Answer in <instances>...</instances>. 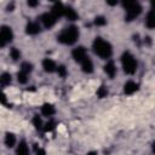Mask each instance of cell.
Listing matches in <instances>:
<instances>
[{
  "label": "cell",
  "instance_id": "obj_18",
  "mask_svg": "<svg viewBox=\"0 0 155 155\" xmlns=\"http://www.w3.org/2000/svg\"><path fill=\"white\" fill-rule=\"evenodd\" d=\"M16 154L17 155H28L29 154V149H28V145L24 140L19 142L18 147H17V150H16Z\"/></svg>",
  "mask_w": 155,
  "mask_h": 155
},
{
  "label": "cell",
  "instance_id": "obj_10",
  "mask_svg": "<svg viewBox=\"0 0 155 155\" xmlns=\"http://www.w3.org/2000/svg\"><path fill=\"white\" fill-rule=\"evenodd\" d=\"M42 68L46 73H53V71H56L57 65H56L54 61H52L51 58H45L42 61Z\"/></svg>",
  "mask_w": 155,
  "mask_h": 155
},
{
  "label": "cell",
  "instance_id": "obj_31",
  "mask_svg": "<svg viewBox=\"0 0 155 155\" xmlns=\"http://www.w3.org/2000/svg\"><path fill=\"white\" fill-rule=\"evenodd\" d=\"M13 8H15V4L13 2H11V4L7 5V11H13Z\"/></svg>",
  "mask_w": 155,
  "mask_h": 155
},
{
  "label": "cell",
  "instance_id": "obj_21",
  "mask_svg": "<svg viewBox=\"0 0 155 155\" xmlns=\"http://www.w3.org/2000/svg\"><path fill=\"white\" fill-rule=\"evenodd\" d=\"M33 125L36 130H41L42 128V121H41V117L39 115H34L33 117Z\"/></svg>",
  "mask_w": 155,
  "mask_h": 155
},
{
  "label": "cell",
  "instance_id": "obj_17",
  "mask_svg": "<svg viewBox=\"0 0 155 155\" xmlns=\"http://www.w3.org/2000/svg\"><path fill=\"white\" fill-rule=\"evenodd\" d=\"M5 144L7 148H12L16 144V136L12 132H7L5 134Z\"/></svg>",
  "mask_w": 155,
  "mask_h": 155
},
{
  "label": "cell",
  "instance_id": "obj_7",
  "mask_svg": "<svg viewBox=\"0 0 155 155\" xmlns=\"http://www.w3.org/2000/svg\"><path fill=\"white\" fill-rule=\"evenodd\" d=\"M40 19H41V22H42V24H44V27L45 28H52L53 25H54V23H56V21H57V18H54L52 15H51V12H46V13H42L41 15V17H40Z\"/></svg>",
  "mask_w": 155,
  "mask_h": 155
},
{
  "label": "cell",
  "instance_id": "obj_9",
  "mask_svg": "<svg viewBox=\"0 0 155 155\" xmlns=\"http://www.w3.org/2000/svg\"><path fill=\"white\" fill-rule=\"evenodd\" d=\"M40 30H41V28L38 22H29L25 25V33L29 35H36L40 33Z\"/></svg>",
  "mask_w": 155,
  "mask_h": 155
},
{
  "label": "cell",
  "instance_id": "obj_22",
  "mask_svg": "<svg viewBox=\"0 0 155 155\" xmlns=\"http://www.w3.org/2000/svg\"><path fill=\"white\" fill-rule=\"evenodd\" d=\"M28 74H25V73H23V71H18L17 73V80H18V82L19 84H25L27 81H28Z\"/></svg>",
  "mask_w": 155,
  "mask_h": 155
},
{
  "label": "cell",
  "instance_id": "obj_1",
  "mask_svg": "<svg viewBox=\"0 0 155 155\" xmlns=\"http://www.w3.org/2000/svg\"><path fill=\"white\" fill-rule=\"evenodd\" d=\"M79 28L75 27V25H69L67 28H64L59 35L57 36L58 41L61 44H64V45H73L76 42V40L79 39Z\"/></svg>",
  "mask_w": 155,
  "mask_h": 155
},
{
  "label": "cell",
  "instance_id": "obj_4",
  "mask_svg": "<svg viewBox=\"0 0 155 155\" xmlns=\"http://www.w3.org/2000/svg\"><path fill=\"white\" fill-rule=\"evenodd\" d=\"M124 7L126 8V16H125V19L131 22L133 21L136 17H138L142 12V6L137 2V1H125L122 2Z\"/></svg>",
  "mask_w": 155,
  "mask_h": 155
},
{
  "label": "cell",
  "instance_id": "obj_25",
  "mask_svg": "<svg viewBox=\"0 0 155 155\" xmlns=\"http://www.w3.org/2000/svg\"><path fill=\"white\" fill-rule=\"evenodd\" d=\"M97 96H98L99 98H104V97L108 96V90H107V87H105L104 85H102V86L97 90Z\"/></svg>",
  "mask_w": 155,
  "mask_h": 155
},
{
  "label": "cell",
  "instance_id": "obj_28",
  "mask_svg": "<svg viewBox=\"0 0 155 155\" xmlns=\"http://www.w3.org/2000/svg\"><path fill=\"white\" fill-rule=\"evenodd\" d=\"M0 103L4 104V105H7V97L1 90H0Z\"/></svg>",
  "mask_w": 155,
  "mask_h": 155
},
{
  "label": "cell",
  "instance_id": "obj_16",
  "mask_svg": "<svg viewBox=\"0 0 155 155\" xmlns=\"http://www.w3.org/2000/svg\"><path fill=\"white\" fill-rule=\"evenodd\" d=\"M145 25L149 28V29H153L155 27V17H154V11L150 10L145 17Z\"/></svg>",
  "mask_w": 155,
  "mask_h": 155
},
{
  "label": "cell",
  "instance_id": "obj_26",
  "mask_svg": "<svg viewBox=\"0 0 155 155\" xmlns=\"http://www.w3.org/2000/svg\"><path fill=\"white\" fill-rule=\"evenodd\" d=\"M56 71L58 73V75H59L61 78H65V76H67V74H68L65 65H58V67H57V69H56Z\"/></svg>",
  "mask_w": 155,
  "mask_h": 155
},
{
  "label": "cell",
  "instance_id": "obj_13",
  "mask_svg": "<svg viewBox=\"0 0 155 155\" xmlns=\"http://www.w3.org/2000/svg\"><path fill=\"white\" fill-rule=\"evenodd\" d=\"M104 71H105V74H107L110 79H113V78L115 76V74H116V67H115V64H114L113 61L107 62V64L104 65Z\"/></svg>",
  "mask_w": 155,
  "mask_h": 155
},
{
  "label": "cell",
  "instance_id": "obj_3",
  "mask_svg": "<svg viewBox=\"0 0 155 155\" xmlns=\"http://www.w3.org/2000/svg\"><path fill=\"white\" fill-rule=\"evenodd\" d=\"M121 64H122V68H124V71L128 75H132L136 73L137 70V61L136 58L133 57V54L128 51H125L121 56Z\"/></svg>",
  "mask_w": 155,
  "mask_h": 155
},
{
  "label": "cell",
  "instance_id": "obj_24",
  "mask_svg": "<svg viewBox=\"0 0 155 155\" xmlns=\"http://www.w3.org/2000/svg\"><path fill=\"white\" fill-rule=\"evenodd\" d=\"M10 57H11L13 61H17V59L21 57V52H19V50H17L16 47H12V48L10 50Z\"/></svg>",
  "mask_w": 155,
  "mask_h": 155
},
{
  "label": "cell",
  "instance_id": "obj_30",
  "mask_svg": "<svg viewBox=\"0 0 155 155\" xmlns=\"http://www.w3.org/2000/svg\"><path fill=\"white\" fill-rule=\"evenodd\" d=\"M36 155H46V151H45L44 149H41V148H40V149H38V150H36Z\"/></svg>",
  "mask_w": 155,
  "mask_h": 155
},
{
  "label": "cell",
  "instance_id": "obj_8",
  "mask_svg": "<svg viewBox=\"0 0 155 155\" xmlns=\"http://www.w3.org/2000/svg\"><path fill=\"white\" fill-rule=\"evenodd\" d=\"M64 8H65V6L62 2H54L52 8H51V15L54 18H59L64 15Z\"/></svg>",
  "mask_w": 155,
  "mask_h": 155
},
{
  "label": "cell",
  "instance_id": "obj_19",
  "mask_svg": "<svg viewBox=\"0 0 155 155\" xmlns=\"http://www.w3.org/2000/svg\"><path fill=\"white\" fill-rule=\"evenodd\" d=\"M11 81H12L11 74H8V73H2V74L0 75V85H1V86H7V85L11 84Z\"/></svg>",
  "mask_w": 155,
  "mask_h": 155
},
{
  "label": "cell",
  "instance_id": "obj_15",
  "mask_svg": "<svg viewBox=\"0 0 155 155\" xmlns=\"http://www.w3.org/2000/svg\"><path fill=\"white\" fill-rule=\"evenodd\" d=\"M63 16H65V18H68L69 21H76L78 17H79L78 12L73 7H70V6H68V7L64 8V15Z\"/></svg>",
  "mask_w": 155,
  "mask_h": 155
},
{
  "label": "cell",
  "instance_id": "obj_20",
  "mask_svg": "<svg viewBox=\"0 0 155 155\" xmlns=\"http://www.w3.org/2000/svg\"><path fill=\"white\" fill-rule=\"evenodd\" d=\"M31 70H33V64H31V63H29V62H23V63L21 64V71H23V73H25V74H29V73H31Z\"/></svg>",
  "mask_w": 155,
  "mask_h": 155
},
{
  "label": "cell",
  "instance_id": "obj_32",
  "mask_svg": "<svg viewBox=\"0 0 155 155\" xmlns=\"http://www.w3.org/2000/svg\"><path fill=\"white\" fill-rule=\"evenodd\" d=\"M145 40H144V42H147V44H150L151 42V40H150V38L149 36H147V38H144Z\"/></svg>",
  "mask_w": 155,
  "mask_h": 155
},
{
  "label": "cell",
  "instance_id": "obj_11",
  "mask_svg": "<svg viewBox=\"0 0 155 155\" xmlns=\"http://www.w3.org/2000/svg\"><path fill=\"white\" fill-rule=\"evenodd\" d=\"M138 88H139V86L134 81H127L124 85V92H125V94H133L134 92L138 91Z\"/></svg>",
  "mask_w": 155,
  "mask_h": 155
},
{
  "label": "cell",
  "instance_id": "obj_29",
  "mask_svg": "<svg viewBox=\"0 0 155 155\" xmlns=\"http://www.w3.org/2000/svg\"><path fill=\"white\" fill-rule=\"evenodd\" d=\"M39 5V1H35V0H29L28 1V6H31V7H35Z\"/></svg>",
  "mask_w": 155,
  "mask_h": 155
},
{
  "label": "cell",
  "instance_id": "obj_2",
  "mask_svg": "<svg viewBox=\"0 0 155 155\" xmlns=\"http://www.w3.org/2000/svg\"><path fill=\"white\" fill-rule=\"evenodd\" d=\"M92 47H93V51L97 56H99L101 58H109L113 53V47L111 45L103 40L102 38H96L93 44H92Z\"/></svg>",
  "mask_w": 155,
  "mask_h": 155
},
{
  "label": "cell",
  "instance_id": "obj_14",
  "mask_svg": "<svg viewBox=\"0 0 155 155\" xmlns=\"http://www.w3.org/2000/svg\"><path fill=\"white\" fill-rule=\"evenodd\" d=\"M56 113V109L53 107V104L51 103H44L42 107H41V114L45 115V116H52L53 114Z\"/></svg>",
  "mask_w": 155,
  "mask_h": 155
},
{
  "label": "cell",
  "instance_id": "obj_33",
  "mask_svg": "<svg viewBox=\"0 0 155 155\" xmlns=\"http://www.w3.org/2000/svg\"><path fill=\"white\" fill-rule=\"evenodd\" d=\"M86 155H98V154H97V151H90V153H87Z\"/></svg>",
  "mask_w": 155,
  "mask_h": 155
},
{
  "label": "cell",
  "instance_id": "obj_12",
  "mask_svg": "<svg viewBox=\"0 0 155 155\" xmlns=\"http://www.w3.org/2000/svg\"><path fill=\"white\" fill-rule=\"evenodd\" d=\"M81 69H82V71L86 73V74H91V73L93 71V63H92V61L90 59L88 56L81 62Z\"/></svg>",
  "mask_w": 155,
  "mask_h": 155
},
{
  "label": "cell",
  "instance_id": "obj_5",
  "mask_svg": "<svg viewBox=\"0 0 155 155\" xmlns=\"http://www.w3.org/2000/svg\"><path fill=\"white\" fill-rule=\"evenodd\" d=\"M13 39V31L11 27L8 25H2L0 27V47L6 46L8 42H11Z\"/></svg>",
  "mask_w": 155,
  "mask_h": 155
},
{
  "label": "cell",
  "instance_id": "obj_23",
  "mask_svg": "<svg viewBox=\"0 0 155 155\" xmlns=\"http://www.w3.org/2000/svg\"><path fill=\"white\" fill-rule=\"evenodd\" d=\"M54 128H56V121H54V120H48V121L46 122L45 127H44V130H45L46 132H51V131H53Z\"/></svg>",
  "mask_w": 155,
  "mask_h": 155
},
{
  "label": "cell",
  "instance_id": "obj_6",
  "mask_svg": "<svg viewBox=\"0 0 155 155\" xmlns=\"http://www.w3.org/2000/svg\"><path fill=\"white\" fill-rule=\"evenodd\" d=\"M71 56H73V58H74L76 62L81 63V62L87 57V51H86V48H85L84 46H78V47H75V48L71 51Z\"/></svg>",
  "mask_w": 155,
  "mask_h": 155
},
{
  "label": "cell",
  "instance_id": "obj_27",
  "mask_svg": "<svg viewBox=\"0 0 155 155\" xmlns=\"http://www.w3.org/2000/svg\"><path fill=\"white\" fill-rule=\"evenodd\" d=\"M105 23H107V19L103 16H97L94 18V24L96 25H105Z\"/></svg>",
  "mask_w": 155,
  "mask_h": 155
}]
</instances>
